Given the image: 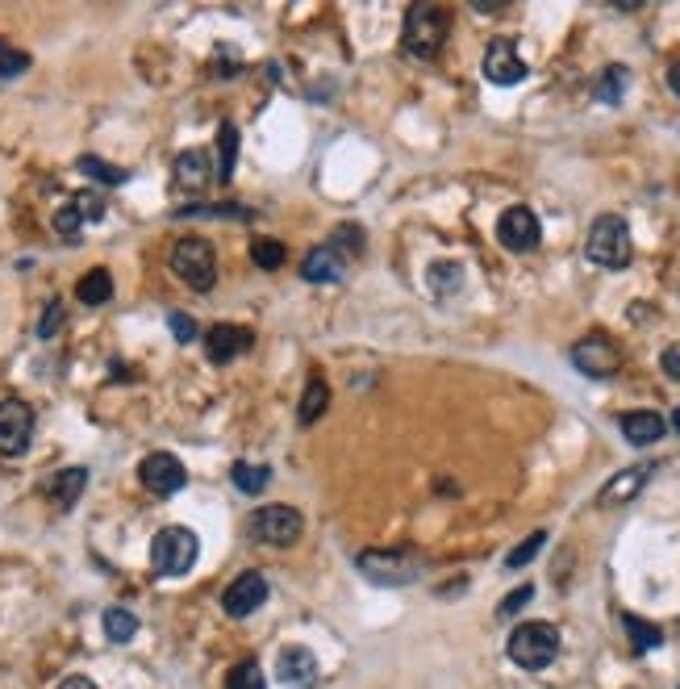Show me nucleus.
Here are the masks:
<instances>
[{"label": "nucleus", "instance_id": "35", "mask_svg": "<svg viewBox=\"0 0 680 689\" xmlns=\"http://www.w3.org/2000/svg\"><path fill=\"white\" fill-rule=\"evenodd\" d=\"M25 67H30V55H25V51H18V46H4V42H0V80L21 76Z\"/></svg>", "mask_w": 680, "mask_h": 689}, {"label": "nucleus", "instance_id": "42", "mask_svg": "<svg viewBox=\"0 0 680 689\" xmlns=\"http://www.w3.org/2000/svg\"><path fill=\"white\" fill-rule=\"evenodd\" d=\"M672 422H677V431H680V410H677V414H672Z\"/></svg>", "mask_w": 680, "mask_h": 689}, {"label": "nucleus", "instance_id": "41", "mask_svg": "<svg viewBox=\"0 0 680 689\" xmlns=\"http://www.w3.org/2000/svg\"><path fill=\"white\" fill-rule=\"evenodd\" d=\"M668 88L680 96V63H672V72H668Z\"/></svg>", "mask_w": 680, "mask_h": 689}, {"label": "nucleus", "instance_id": "18", "mask_svg": "<svg viewBox=\"0 0 680 689\" xmlns=\"http://www.w3.org/2000/svg\"><path fill=\"white\" fill-rule=\"evenodd\" d=\"M280 681L293 689H309L318 681V656L301 644H293V648L280 651Z\"/></svg>", "mask_w": 680, "mask_h": 689}, {"label": "nucleus", "instance_id": "21", "mask_svg": "<svg viewBox=\"0 0 680 689\" xmlns=\"http://www.w3.org/2000/svg\"><path fill=\"white\" fill-rule=\"evenodd\" d=\"M618 426H623V439L635 443V447H651V443H660L663 431H668V422H663L656 410H630V414L618 418Z\"/></svg>", "mask_w": 680, "mask_h": 689}, {"label": "nucleus", "instance_id": "38", "mask_svg": "<svg viewBox=\"0 0 680 689\" xmlns=\"http://www.w3.org/2000/svg\"><path fill=\"white\" fill-rule=\"evenodd\" d=\"M530 597H534V585H522V590H513V594L497 606V614H501V618H510V614H518L522 606H527Z\"/></svg>", "mask_w": 680, "mask_h": 689}, {"label": "nucleus", "instance_id": "19", "mask_svg": "<svg viewBox=\"0 0 680 689\" xmlns=\"http://www.w3.org/2000/svg\"><path fill=\"white\" fill-rule=\"evenodd\" d=\"M213 180V155L205 147H192V151L176 155V184L189 192H201Z\"/></svg>", "mask_w": 680, "mask_h": 689}, {"label": "nucleus", "instance_id": "40", "mask_svg": "<svg viewBox=\"0 0 680 689\" xmlns=\"http://www.w3.org/2000/svg\"><path fill=\"white\" fill-rule=\"evenodd\" d=\"M59 689H100L96 681H88V677H63L59 681Z\"/></svg>", "mask_w": 680, "mask_h": 689}, {"label": "nucleus", "instance_id": "15", "mask_svg": "<svg viewBox=\"0 0 680 689\" xmlns=\"http://www.w3.org/2000/svg\"><path fill=\"white\" fill-rule=\"evenodd\" d=\"M480 67H485V80L497 84V88H510V84L527 80V63H522V55H518V46L510 39H492Z\"/></svg>", "mask_w": 680, "mask_h": 689}, {"label": "nucleus", "instance_id": "30", "mask_svg": "<svg viewBox=\"0 0 680 689\" xmlns=\"http://www.w3.org/2000/svg\"><path fill=\"white\" fill-rule=\"evenodd\" d=\"M226 689H267V677L259 669V660H238L226 677Z\"/></svg>", "mask_w": 680, "mask_h": 689}, {"label": "nucleus", "instance_id": "14", "mask_svg": "<svg viewBox=\"0 0 680 689\" xmlns=\"http://www.w3.org/2000/svg\"><path fill=\"white\" fill-rule=\"evenodd\" d=\"M267 576L264 573H243V576H234L226 585V594H222V611L230 614V618H246V614H255L259 606L267 602Z\"/></svg>", "mask_w": 680, "mask_h": 689}, {"label": "nucleus", "instance_id": "8", "mask_svg": "<svg viewBox=\"0 0 680 689\" xmlns=\"http://www.w3.org/2000/svg\"><path fill=\"white\" fill-rule=\"evenodd\" d=\"M567 356H572V368L593 377V381H605V377H614L623 368V351L609 335H585L581 343H572Z\"/></svg>", "mask_w": 680, "mask_h": 689}, {"label": "nucleus", "instance_id": "27", "mask_svg": "<svg viewBox=\"0 0 680 689\" xmlns=\"http://www.w3.org/2000/svg\"><path fill=\"white\" fill-rule=\"evenodd\" d=\"M76 297L84 301V306H105V301L114 297V276H109L105 268H93L88 276H79Z\"/></svg>", "mask_w": 680, "mask_h": 689}, {"label": "nucleus", "instance_id": "32", "mask_svg": "<svg viewBox=\"0 0 680 689\" xmlns=\"http://www.w3.org/2000/svg\"><path fill=\"white\" fill-rule=\"evenodd\" d=\"M251 259L264 272H276L284 264V243H276V239H255V243H251Z\"/></svg>", "mask_w": 680, "mask_h": 689}, {"label": "nucleus", "instance_id": "9", "mask_svg": "<svg viewBox=\"0 0 680 689\" xmlns=\"http://www.w3.org/2000/svg\"><path fill=\"white\" fill-rule=\"evenodd\" d=\"M360 573L368 576V581H376V585H410V581H417L422 576V564H417L414 555L405 552H380V548H372V552H360Z\"/></svg>", "mask_w": 680, "mask_h": 689}, {"label": "nucleus", "instance_id": "39", "mask_svg": "<svg viewBox=\"0 0 680 689\" xmlns=\"http://www.w3.org/2000/svg\"><path fill=\"white\" fill-rule=\"evenodd\" d=\"M663 372H668V381H680V343H668L660 356Z\"/></svg>", "mask_w": 680, "mask_h": 689}, {"label": "nucleus", "instance_id": "12", "mask_svg": "<svg viewBox=\"0 0 680 689\" xmlns=\"http://www.w3.org/2000/svg\"><path fill=\"white\" fill-rule=\"evenodd\" d=\"M34 439V410L18 398L0 402V456H21Z\"/></svg>", "mask_w": 680, "mask_h": 689}, {"label": "nucleus", "instance_id": "5", "mask_svg": "<svg viewBox=\"0 0 680 689\" xmlns=\"http://www.w3.org/2000/svg\"><path fill=\"white\" fill-rule=\"evenodd\" d=\"M201 555V539L189 527H163L151 543V569L159 576H184Z\"/></svg>", "mask_w": 680, "mask_h": 689}, {"label": "nucleus", "instance_id": "17", "mask_svg": "<svg viewBox=\"0 0 680 689\" xmlns=\"http://www.w3.org/2000/svg\"><path fill=\"white\" fill-rule=\"evenodd\" d=\"M656 464H635V468H623L614 480H605L602 489V506H623V501H635L642 494V485L651 480Z\"/></svg>", "mask_w": 680, "mask_h": 689}, {"label": "nucleus", "instance_id": "22", "mask_svg": "<svg viewBox=\"0 0 680 689\" xmlns=\"http://www.w3.org/2000/svg\"><path fill=\"white\" fill-rule=\"evenodd\" d=\"M234 163H238V126H234V121H222V130H217V163H213V180L230 184V180H234Z\"/></svg>", "mask_w": 680, "mask_h": 689}, {"label": "nucleus", "instance_id": "10", "mask_svg": "<svg viewBox=\"0 0 680 689\" xmlns=\"http://www.w3.org/2000/svg\"><path fill=\"white\" fill-rule=\"evenodd\" d=\"M497 243L506 251H513V255H527V251L539 247V243H543V226H539L534 210L510 205V210L501 213V218H497Z\"/></svg>", "mask_w": 680, "mask_h": 689}, {"label": "nucleus", "instance_id": "11", "mask_svg": "<svg viewBox=\"0 0 680 689\" xmlns=\"http://www.w3.org/2000/svg\"><path fill=\"white\" fill-rule=\"evenodd\" d=\"M138 480H142V489L155 494V498H171V494H180L189 485V473H184V464L171 456V452H151V456L138 464Z\"/></svg>", "mask_w": 680, "mask_h": 689}, {"label": "nucleus", "instance_id": "24", "mask_svg": "<svg viewBox=\"0 0 680 689\" xmlns=\"http://www.w3.org/2000/svg\"><path fill=\"white\" fill-rule=\"evenodd\" d=\"M326 405H330V384L321 381V377H309L301 393V405H297V422L301 426H314V422L326 414Z\"/></svg>", "mask_w": 680, "mask_h": 689}, {"label": "nucleus", "instance_id": "6", "mask_svg": "<svg viewBox=\"0 0 680 689\" xmlns=\"http://www.w3.org/2000/svg\"><path fill=\"white\" fill-rule=\"evenodd\" d=\"M171 272L196 293H209L217 285V251L209 247L205 239H180L171 247Z\"/></svg>", "mask_w": 680, "mask_h": 689}, {"label": "nucleus", "instance_id": "7", "mask_svg": "<svg viewBox=\"0 0 680 689\" xmlns=\"http://www.w3.org/2000/svg\"><path fill=\"white\" fill-rule=\"evenodd\" d=\"M246 527H251V539H255V543L293 548L305 531V518H301V510H293V506H264V510L251 515Z\"/></svg>", "mask_w": 680, "mask_h": 689}, {"label": "nucleus", "instance_id": "20", "mask_svg": "<svg viewBox=\"0 0 680 689\" xmlns=\"http://www.w3.org/2000/svg\"><path fill=\"white\" fill-rule=\"evenodd\" d=\"M84 489H88V468H63V473H55V477L42 485V494L51 498V506H59V510H72L79 498H84Z\"/></svg>", "mask_w": 680, "mask_h": 689}, {"label": "nucleus", "instance_id": "4", "mask_svg": "<svg viewBox=\"0 0 680 689\" xmlns=\"http://www.w3.org/2000/svg\"><path fill=\"white\" fill-rule=\"evenodd\" d=\"M510 660L527 672H543L560 656V632L551 623H518L510 632Z\"/></svg>", "mask_w": 680, "mask_h": 689}, {"label": "nucleus", "instance_id": "29", "mask_svg": "<svg viewBox=\"0 0 680 689\" xmlns=\"http://www.w3.org/2000/svg\"><path fill=\"white\" fill-rule=\"evenodd\" d=\"M426 280L435 288V297H455V293L464 288V268H459L455 259H438V264H431Z\"/></svg>", "mask_w": 680, "mask_h": 689}, {"label": "nucleus", "instance_id": "3", "mask_svg": "<svg viewBox=\"0 0 680 689\" xmlns=\"http://www.w3.org/2000/svg\"><path fill=\"white\" fill-rule=\"evenodd\" d=\"M630 226H626L618 213H602L593 226H588L585 239V255L588 264H597L605 272H623L630 264Z\"/></svg>", "mask_w": 680, "mask_h": 689}, {"label": "nucleus", "instance_id": "16", "mask_svg": "<svg viewBox=\"0 0 680 689\" xmlns=\"http://www.w3.org/2000/svg\"><path fill=\"white\" fill-rule=\"evenodd\" d=\"M255 343V335L246 330V326H234V322H217L205 330V356L209 364H230V360H238L246 356Z\"/></svg>", "mask_w": 680, "mask_h": 689}, {"label": "nucleus", "instance_id": "23", "mask_svg": "<svg viewBox=\"0 0 680 689\" xmlns=\"http://www.w3.org/2000/svg\"><path fill=\"white\" fill-rule=\"evenodd\" d=\"M626 88H630V67L609 63L602 76H597V84H593V96H597L602 105H623Z\"/></svg>", "mask_w": 680, "mask_h": 689}, {"label": "nucleus", "instance_id": "13", "mask_svg": "<svg viewBox=\"0 0 680 689\" xmlns=\"http://www.w3.org/2000/svg\"><path fill=\"white\" fill-rule=\"evenodd\" d=\"M105 218V197L96 189H84L76 192L63 210L55 213V230H59V239H67V243H76L79 239V230L88 226V222H100Z\"/></svg>", "mask_w": 680, "mask_h": 689}, {"label": "nucleus", "instance_id": "36", "mask_svg": "<svg viewBox=\"0 0 680 689\" xmlns=\"http://www.w3.org/2000/svg\"><path fill=\"white\" fill-rule=\"evenodd\" d=\"M168 326H171V335H176V343H192L196 335H201V326H196V318H189V314H168Z\"/></svg>", "mask_w": 680, "mask_h": 689}, {"label": "nucleus", "instance_id": "1", "mask_svg": "<svg viewBox=\"0 0 680 689\" xmlns=\"http://www.w3.org/2000/svg\"><path fill=\"white\" fill-rule=\"evenodd\" d=\"M363 251V226H351V222H342L334 226L330 234V243H321L305 255L301 264V276L309 285H339L347 268H351V259Z\"/></svg>", "mask_w": 680, "mask_h": 689}, {"label": "nucleus", "instance_id": "28", "mask_svg": "<svg viewBox=\"0 0 680 689\" xmlns=\"http://www.w3.org/2000/svg\"><path fill=\"white\" fill-rule=\"evenodd\" d=\"M623 627L626 635H630V648H635V656H642V651L660 648L663 644V632L656 627V623H647V618H639V614H623Z\"/></svg>", "mask_w": 680, "mask_h": 689}, {"label": "nucleus", "instance_id": "31", "mask_svg": "<svg viewBox=\"0 0 680 689\" xmlns=\"http://www.w3.org/2000/svg\"><path fill=\"white\" fill-rule=\"evenodd\" d=\"M76 168H79V172H84V176H93V180H100V184H121V180H126V172H121V168H109V163H105L100 155H79Z\"/></svg>", "mask_w": 680, "mask_h": 689}, {"label": "nucleus", "instance_id": "25", "mask_svg": "<svg viewBox=\"0 0 680 689\" xmlns=\"http://www.w3.org/2000/svg\"><path fill=\"white\" fill-rule=\"evenodd\" d=\"M230 480H234V489H243V494H264L267 485H272V468L267 464H251V459H238L234 468H230Z\"/></svg>", "mask_w": 680, "mask_h": 689}, {"label": "nucleus", "instance_id": "2", "mask_svg": "<svg viewBox=\"0 0 680 689\" xmlns=\"http://www.w3.org/2000/svg\"><path fill=\"white\" fill-rule=\"evenodd\" d=\"M451 34V18L443 4H410L405 25H401V46L414 59H435Z\"/></svg>", "mask_w": 680, "mask_h": 689}, {"label": "nucleus", "instance_id": "34", "mask_svg": "<svg viewBox=\"0 0 680 689\" xmlns=\"http://www.w3.org/2000/svg\"><path fill=\"white\" fill-rule=\"evenodd\" d=\"M176 218H238V222H251V213L238 210V205H189V210H176Z\"/></svg>", "mask_w": 680, "mask_h": 689}, {"label": "nucleus", "instance_id": "33", "mask_svg": "<svg viewBox=\"0 0 680 689\" xmlns=\"http://www.w3.org/2000/svg\"><path fill=\"white\" fill-rule=\"evenodd\" d=\"M543 543H548V531H534V536H530L527 543H518V548H513V552L506 555V569H513V573H518V569H527L530 560L543 552Z\"/></svg>", "mask_w": 680, "mask_h": 689}, {"label": "nucleus", "instance_id": "26", "mask_svg": "<svg viewBox=\"0 0 680 689\" xmlns=\"http://www.w3.org/2000/svg\"><path fill=\"white\" fill-rule=\"evenodd\" d=\"M100 627H105L109 644H130L134 635H138V614L126 611V606H109L105 618H100Z\"/></svg>", "mask_w": 680, "mask_h": 689}, {"label": "nucleus", "instance_id": "37", "mask_svg": "<svg viewBox=\"0 0 680 689\" xmlns=\"http://www.w3.org/2000/svg\"><path fill=\"white\" fill-rule=\"evenodd\" d=\"M63 326V301H51L46 306V314H42V322H39V339H55V330Z\"/></svg>", "mask_w": 680, "mask_h": 689}]
</instances>
